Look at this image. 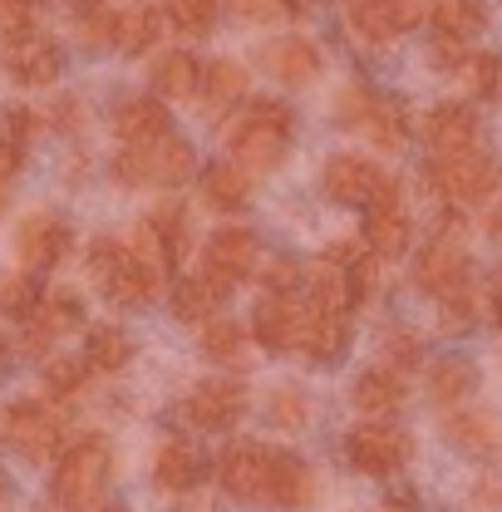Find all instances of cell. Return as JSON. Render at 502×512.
Segmentation results:
<instances>
[{
	"mask_svg": "<svg viewBox=\"0 0 502 512\" xmlns=\"http://www.w3.org/2000/svg\"><path fill=\"white\" fill-rule=\"evenodd\" d=\"M345 453L360 473H399L414 458V439L399 424H360L345 439Z\"/></svg>",
	"mask_w": 502,
	"mask_h": 512,
	"instance_id": "52a82bcc",
	"label": "cell"
},
{
	"mask_svg": "<svg viewBox=\"0 0 502 512\" xmlns=\"http://www.w3.org/2000/svg\"><path fill=\"white\" fill-rule=\"evenodd\" d=\"M473 389H478V365H473V360H463V355L434 360V370H429V399H434V404H458V399H468Z\"/></svg>",
	"mask_w": 502,
	"mask_h": 512,
	"instance_id": "4316f807",
	"label": "cell"
},
{
	"mask_svg": "<svg viewBox=\"0 0 502 512\" xmlns=\"http://www.w3.org/2000/svg\"><path fill=\"white\" fill-rule=\"evenodd\" d=\"M163 5H128L124 15L114 20V45L124 50V55H143L153 40H158V30H163Z\"/></svg>",
	"mask_w": 502,
	"mask_h": 512,
	"instance_id": "83f0119b",
	"label": "cell"
},
{
	"mask_svg": "<svg viewBox=\"0 0 502 512\" xmlns=\"http://www.w3.org/2000/svg\"><path fill=\"white\" fill-rule=\"evenodd\" d=\"M84 360L94 365V370H124L128 360H133V340H128V330L119 325H94L89 330V345H84Z\"/></svg>",
	"mask_w": 502,
	"mask_h": 512,
	"instance_id": "836d02e7",
	"label": "cell"
},
{
	"mask_svg": "<svg viewBox=\"0 0 502 512\" xmlns=\"http://www.w3.org/2000/svg\"><path fill=\"white\" fill-rule=\"evenodd\" d=\"M153 232L168 242V252H173V261H183V247H188V232H183V207L178 202H163V207H153Z\"/></svg>",
	"mask_w": 502,
	"mask_h": 512,
	"instance_id": "60d3db41",
	"label": "cell"
},
{
	"mask_svg": "<svg viewBox=\"0 0 502 512\" xmlns=\"http://www.w3.org/2000/svg\"><path fill=\"white\" fill-rule=\"evenodd\" d=\"M306 291H311V301L330 306V311H345V306H355L350 271H345V261H335V256H320L311 271H306Z\"/></svg>",
	"mask_w": 502,
	"mask_h": 512,
	"instance_id": "f546056e",
	"label": "cell"
},
{
	"mask_svg": "<svg viewBox=\"0 0 502 512\" xmlns=\"http://www.w3.org/2000/svg\"><path fill=\"white\" fill-rule=\"evenodd\" d=\"M256 261H261V247H256V237H251L247 227H222V232H212V237H207V252H202L207 276L222 281V286L247 281L251 271H256Z\"/></svg>",
	"mask_w": 502,
	"mask_h": 512,
	"instance_id": "7c38bea8",
	"label": "cell"
},
{
	"mask_svg": "<svg viewBox=\"0 0 502 512\" xmlns=\"http://www.w3.org/2000/svg\"><path fill=\"white\" fill-rule=\"evenodd\" d=\"M202 104L212 109V114H222V109H232L237 99H247V69L237 60H212L202 69Z\"/></svg>",
	"mask_w": 502,
	"mask_h": 512,
	"instance_id": "d4e9b609",
	"label": "cell"
},
{
	"mask_svg": "<svg viewBox=\"0 0 502 512\" xmlns=\"http://www.w3.org/2000/svg\"><path fill=\"white\" fill-rule=\"evenodd\" d=\"M448 439L458 448H468V453H478V458L502 453V429L493 414H453L448 419Z\"/></svg>",
	"mask_w": 502,
	"mask_h": 512,
	"instance_id": "1f68e13d",
	"label": "cell"
},
{
	"mask_svg": "<svg viewBox=\"0 0 502 512\" xmlns=\"http://www.w3.org/2000/svg\"><path fill=\"white\" fill-rule=\"evenodd\" d=\"M439 301H443V325H448V330L473 325V296H468V286L453 291V296H439Z\"/></svg>",
	"mask_w": 502,
	"mask_h": 512,
	"instance_id": "7bdbcfd3",
	"label": "cell"
},
{
	"mask_svg": "<svg viewBox=\"0 0 502 512\" xmlns=\"http://www.w3.org/2000/svg\"><path fill=\"white\" fill-rule=\"evenodd\" d=\"M40 301H45V296H40V286H35V271H20V276H5V281H0V311H5V316L30 320Z\"/></svg>",
	"mask_w": 502,
	"mask_h": 512,
	"instance_id": "f35d334b",
	"label": "cell"
},
{
	"mask_svg": "<svg viewBox=\"0 0 502 512\" xmlns=\"http://www.w3.org/2000/svg\"><path fill=\"white\" fill-rule=\"evenodd\" d=\"M458 79H463V89L473 99H493L502 89V60L498 55H468V60L458 64Z\"/></svg>",
	"mask_w": 502,
	"mask_h": 512,
	"instance_id": "74e56055",
	"label": "cell"
},
{
	"mask_svg": "<svg viewBox=\"0 0 502 512\" xmlns=\"http://www.w3.org/2000/svg\"><path fill=\"white\" fill-rule=\"evenodd\" d=\"M202 350H207V360H217V365H242V360H247V330H242L237 320H207Z\"/></svg>",
	"mask_w": 502,
	"mask_h": 512,
	"instance_id": "d590c367",
	"label": "cell"
},
{
	"mask_svg": "<svg viewBox=\"0 0 502 512\" xmlns=\"http://www.w3.org/2000/svg\"><path fill=\"white\" fill-rule=\"evenodd\" d=\"M202 197H207V207H217V212L247 207V197H251L247 168H242V163H212V168L202 173Z\"/></svg>",
	"mask_w": 502,
	"mask_h": 512,
	"instance_id": "484cf974",
	"label": "cell"
},
{
	"mask_svg": "<svg viewBox=\"0 0 502 512\" xmlns=\"http://www.w3.org/2000/svg\"><path fill=\"white\" fill-rule=\"evenodd\" d=\"M493 301H498V320H502V281H498V291H493Z\"/></svg>",
	"mask_w": 502,
	"mask_h": 512,
	"instance_id": "681fc988",
	"label": "cell"
},
{
	"mask_svg": "<svg viewBox=\"0 0 502 512\" xmlns=\"http://www.w3.org/2000/svg\"><path fill=\"white\" fill-rule=\"evenodd\" d=\"M256 340L266 350H296V330H301V301L291 291H266L251 311Z\"/></svg>",
	"mask_w": 502,
	"mask_h": 512,
	"instance_id": "e0dca14e",
	"label": "cell"
},
{
	"mask_svg": "<svg viewBox=\"0 0 502 512\" xmlns=\"http://www.w3.org/2000/svg\"><path fill=\"white\" fill-rule=\"evenodd\" d=\"M84 320V306H79V296L74 291H55V296H45L40 306H35V316H30V330H25V350L30 355H40L55 335L64 330H74Z\"/></svg>",
	"mask_w": 502,
	"mask_h": 512,
	"instance_id": "d6986e66",
	"label": "cell"
},
{
	"mask_svg": "<svg viewBox=\"0 0 502 512\" xmlns=\"http://www.w3.org/2000/svg\"><path fill=\"white\" fill-rule=\"evenodd\" d=\"M89 360H74V355H55L50 365H45V384L55 389V394H79L84 380H89Z\"/></svg>",
	"mask_w": 502,
	"mask_h": 512,
	"instance_id": "ab89813d",
	"label": "cell"
},
{
	"mask_svg": "<svg viewBox=\"0 0 502 512\" xmlns=\"http://www.w3.org/2000/svg\"><path fill=\"white\" fill-rule=\"evenodd\" d=\"M296 350L306 360H320L330 365L340 350H345V311H330L320 301H301V330H296Z\"/></svg>",
	"mask_w": 502,
	"mask_h": 512,
	"instance_id": "9a60e30c",
	"label": "cell"
},
{
	"mask_svg": "<svg viewBox=\"0 0 502 512\" xmlns=\"http://www.w3.org/2000/svg\"><path fill=\"white\" fill-rule=\"evenodd\" d=\"M345 109H350V119L365 128L379 148H389V153H394V148H404L409 128H404V109H399V104H389V99H360V94H345Z\"/></svg>",
	"mask_w": 502,
	"mask_h": 512,
	"instance_id": "44dd1931",
	"label": "cell"
},
{
	"mask_svg": "<svg viewBox=\"0 0 502 512\" xmlns=\"http://www.w3.org/2000/svg\"><path fill=\"white\" fill-rule=\"evenodd\" d=\"M429 15H434L439 35H458V40H473V35H483V25H488V15H483L478 0H434Z\"/></svg>",
	"mask_w": 502,
	"mask_h": 512,
	"instance_id": "e575fe53",
	"label": "cell"
},
{
	"mask_svg": "<svg viewBox=\"0 0 502 512\" xmlns=\"http://www.w3.org/2000/svg\"><path fill=\"white\" fill-rule=\"evenodd\" d=\"M202 89V64L183 55V50H168L153 60V94L158 99H192Z\"/></svg>",
	"mask_w": 502,
	"mask_h": 512,
	"instance_id": "cb8c5ba5",
	"label": "cell"
},
{
	"mask_svg": "<svg viewBox=\"0 0 502 512\" xmlns=\"http://www.w3.org/2000/svg\"><path fill=\"white\" fill-rule=\"evenodd\" d=\"M10 365V345H5V335H0V370Z\"/></svg>",
	"mask_w": 502,
	"mask_h": 512,
	"instance_id": "c3c4849f",
	"label": "cell"
},
{
	"mask_svg": "<svg viewBox=\"0 0 502 512\" xmlns=\"http://www.w3.org/2000/svg\"><path fill=\"white\" fill-rule=\"evenodd\" d=\"M498 163L488 153H453V158H439L434 168H424V183L439 192L443 202L453 207H473V202H488L498 192Z\"/></svg>",
	"mask_w": 502,
	"mask_h": 512,
	"instance_id": "5b68a950",
	"label": "cell"
},
{
	"mask_svg": "<svg viewBox=\"0 0 502 512\" xmlns=\"http://www.w3.org/2000/svg\"><path fill=\"white\" fill-rule=\"evenodd\" d=\"M276 419H281V424H296V419H301V399H296L291 389L276 394Z\"/></svg>",
	"mask_w": 502,
	"mask_h": 512,
	"instance_id": "7dc6e473",
	"label": "cell"
},
{
	"mask_svg": "<svg viewBox=\"0 0 502 512\" xmlns=\"http://www.w3.org/2000/svg\"><path fill=\"white\" fill-rule=\"evenodd\" d=\"M379 188H384V173L360 153H335L325 163V192L345 207H370Z\"/></svg>",
	"mask_w": 502,
	"mask_h": 512,
	"instance_id": "5bb4252c",
	"label": "cell"
},
{
	"mask_svg": "<svg viewBox=\"0 0 502 512\" xmlns=\"http://www.w3.org/2000/svg\"><path fill=\"white\" fill-rule=\"evenodd\" d=\"M153 478L163 483V488H173V493H183L192 488L197 478H202V458H197V448L192 444H163L158 448V458H153Z\"/></svg>",
	"mask_w": 502,
	"mask_h": 512,
	"instance_id": "d6a6232c",
	"label": "cell"
},
{
	"mask_svg": "<svg viewBox=\"0 0 502 512\" xmlns=\"http://www.w3.org/2000/svg\"><path fill=\"white\" fill-rule=\"evenodd\" d=\"M192 143L183 138H158V143H133L114 158V178L128 188H178L192 178Z\"/></svg>",
	"mask_w": 502,
	"mask_h": 512,
	"instance_id": "3957f363",
	"label": "cell"
},
{
	"mask_svg": "<svg viewBox=\"0 0 502 512\" xmlns=\"http://www.w3.org/2000/svg\"><path fill=\"white\" fill-rule=\"evenodd\" d=\"M227 148L242 168H276L291 148V114L281 104H251L242 119L227 128Z\"/></svg>",
	"mask_w": 502,
	"mask_h": 512,
	"instance_id": "7a4b0ae2",
	"label": "cell"
},
{
	"mask_svg": "<svg viewBox=\"0 0 502 512\" xmlns=\"http://www.w3.org/2000/svg\"><path fill=\"white\" fill-rule=\"evenodd\" d=\"M0 69H5L15 84H25V89H45V84L60 79L64 55L50 35H25V40H10V45L0 50Z\"/></svg>",
	"mask_w": 502,
	"mask_h": 512,
	"instance_id": "30bf717a",
	"label": "cell"
},
{
	"mask_svg": "<svg viewBox=\"0 0 502 512\" xmlns=\"http://www.w3.org/2000/svg\"><path fill=\"white\" fill-rule=\"evenodd\" d=\"M315 493L311 468L296 453H271V473H266V503L276 508H306Z\"/></svg>",
	"mask_w": 502,
	"mask_h": 512,
	"instance_id": "7402d4cb",
	"label": "cell"
},
{
	"mask_svg": "<svg viewBox=\"0 0 502 512\" xmlns=\"http://www.w3.org/2000/svg\"><path fill=\"white\" fill-rule=\"evenodd\" d=\"M0 434H5V444L20 448L25 458L45 463V458H55L64 444V419L50 404H40V399H15V404H5V414H0Z\"/></svg>",
	"mask_w": 502,
	"mask_h": 512,
	"instance_id": "8992f818",
	"label": "cell"
},
{
	"mask_svg": "<svg viewBox=\"0 0 502 512\" xmlns=\"http://www.w3.org/2000/svg\"><path fill=\"white\" fill-rule=\"evenodd\" d=\"M384 350H394V365H419V340L414 335H394V340H384Z\"/></svg>",
	"mask_w": 502,
	"mask_h": 512,
	"instance_id": "bcb514c9",
	"label": "cell"
},
{
	"mask_svg": "<svg viewBox=\"0 0 502 512\" xmlns=\"http://www.w3.org/2000/svg\"><path fill=\"white\" fill-rule=\"evenodd\" d=\"M94 512H119V508H94Z\"/></svg>",
	"mask_w": 502,
	"mask_h": 512,
	"instance_id": "f907efd6",
	"label": "cell"
},
{
	"mask_svg": "<svg viewBox=\"0 0 502 512\" xmlns=\"http://www.w3.org/2000/svg\"><path fill=\"white\" fill-rule=\"evenodd\" d=\"M261 60L266 69L281 79V84H311L315 69H320V55H315L311 40H301V35H286V40H271L266 50H261Z\"/></svg>",
	"mask_w": 502,
	"mask_h": 512,
	"instance_id": "603a6c76",
	"label": "cell"
},
{
	"mask_svg": "<svg viewBox=\"0 0 502 512\" xmlns=\"http://www.w3.org/2000/svg\"><path fill=\"white\" fill-rule=\"evenodd\" d=\"M429 60L439 64V69H458V64L468 60V45H463L458 35H434V45H429Z\"/></svg>",
	"mask_w": 502,
	"mask_h": 512,
	"instance_id": "ee69618b",
	"label": "cell"
},
{
	"mask_svg": "<svg viewBox=\"0 0 502 512\" xmlns=\"http://www.w3.org/2000/svg\"><path fill=\"white\" fill-rule=\"evenodd\" d=\"M365 242L375 256H404L409 252V212H404V192L394 178H384V188L370 202V217H365Z\"/></svg>",
	"mask_w": 502,
	"mask_h": 512,
	"instance_id": "8fae6325",
	"label": "cell"
},
{
	"mask_svg": "<svg viewBox=\"0 0 502 512\" xmlns=\"http://www.w3.org/2000/svg\"><path fill=\"white\" fill-rule=\"evenodd\" d=\"M242 409H247V384L237 380H207L183 399V419L197 429H227L242 419Z\"/></svg>",
	"mask_w": 502,
	"mask_h": 512,
	"instance_id": "4fadbf2b",
	"label": "cell"
},
{
	"mask_svg": "<svg viewBox=\"0 0 502 512\" xmlns=\"http://www.w3.org/2000/svg\"><path fill=\"white\" fill-rule=\"evenodd\" d=\"M266 473H271V453L261 444H227L222 458H217V483L227 498L237 503H266Z\"/></svg>",
	"mask_w": 502,
	"mask_h": 512,
	"instance_id": "ba28073f",
	"label": "cell"
},
{
	"mask_svg": "<svg viewBox=\"0 0 502 512\" xmlns=\"http://www.w3.org/2000/svg\"><path fill=\"white\" fill-rule=\"evenodd\" d=\"M15 252L25 261V271H50L64 252H69V227L50 212H35L20 222V237H15Z\"/></svg>",
	"mask_w": 502,
	"mask_h": 512,
	"instance_id": "2e32d148",
	"label": "cell"
},
{
	"mask_svg": "<svg viewBox=\"0 0 502 512\" xmlns=\"http://www.w3.org/2000/svg\"><path fill=\"white\" fill-rule=\"evenodd\" d=\"M109 468H114V448H109L104 434L74 439L60 453V463H55V483H50L55 503L64 512H94L104 488H109Z\"/></svg>",
	"mask_w": 502,
	"mask_h": 512,
	"instance_id": "6da1fadb",
	"label": "cell"
},
{
	"mask_svg": "<svg viewBox=\"0 0 502 512\" xmlns=\"http://www.w3.org/2000/svg\"><path fill=\"white\" fill-rule=\"evenodd\" d=\"M424 138L439 148L443 158L473 153V143H478V119H473L468 104H439V109L424 119Z\"/></svg>",
	"mask_w": 502,
	"mask_h": 512,
	"instance_id": "ffe728a7",
	"label": "cell"
},
{
	"mask_svg": "<svg viewBox=\"0 0 502 512\" xmlns=\"http://www.w3.org/2000/svg\"><path fill=\"white\" fill-rule=\"evenodd\" d=\"M89 276H94V286H99L114 306H143V301H153V291L163 286V281L133 256V247L109 242V237H99V242L89 247Z\"/></svg>",
	"mask_w": 502,
	"mask_h": 512,
	"instance_id": "277c9868",
	"label": "cell"
},
{
	"mask_svg": "<svg viewBox=\"0 0 502 512\" xmlns=\"http://www.w3.org/2000/svg\"><path fill=\"white\" fill-rule=\"evenodd\" d=\"M35 25V5L30 0H0V40H25Z\"/></svg>",
	"mask_w": 502,
	"mask_h": 512,
	"instance_id": "b9f144b4",
	"label": "cell"
},
{
	"mask_svg": "<svg viewBox=\"0 0 502 512\" xmlns=\"http://www.w3.org/2000/svg\"><path fill=\"white\" fill-rule=\"evenodd\" d=\"M399 404H404V384H399V375H389V370H370V375H360V380H355V409H360V414H370V419H389Z\"/></svg>",
	"mask_w": 502,
	"mask_h": 512,
	"instance_id": "4dcf8cb0",
	"label": "cell"
},
{
	"mask_svg": "<svg viewBox=\"0 0 502 512\" xmlns=\"http://www.w3.org/2000/svg\"><path fill=\"white\" fill-rule=\"evenodd\" d=\"M163 15L178 35L197 40V35H207L217 25V0H163Z\"/></svg>",
	"mask_w": 502,
	"mask_h": 512,
	"instance_id": "8d00e7d4",
	"label": "cell"
},
{
	"mask_svg": "<svg viewBox=\"0 0 502 512\" xmlns=\"http://www.w3.org/2000/svg\"><path fill=\"white\" fill-rule=\"evenodd\" d=\"M237 5V15H247V20H276L281 10H286V0H232Z\"/></svg>",
	"mask_w": 502,
	"mask_h": 512,
	"instance_id": "f6af8a7d",
	"label": "cell"
},
{
	"mask_svg": "<svg viewBox=\"0 0 502 512\" xmlns=\"http://www.w3.org/2000/svg\"><path fill=\"white\" fill-rule=\"evenodd\" d=\"M168 109H163V99H153V94H138V99H124L119 109H114V133L124 138L128 148L133 143H158V138H168Z\"/></svg>",
	"mask_w": 502,
	"mask_h": 512,
	"instance_id": "ac0fdd59",
	"label": "cell"
},
{
	"mask_svg": "<svg viewBox=\"0 0 502 512\" xmlns=\"http://www.w3.org/2000/svg\"><path fill=\"white\" fill-rule=\"evenodd\" d=\"M222 281H212L207 271L202 276H183L178 286H173V316L178 320H212L217 316V306H222Z\"/></svg>",
	"mask_w": 502,
	"mask_h": 512,
	"instance_id": "f1b7e54d",
	"label": "cell"
},
{
	"mask_svg": "<svg viewBox=\"0 0 502 512\" xmlns=\"http://www.w3.org/2000/svg\"><path fill=\"white\" fill-rule=\"evenodd\" d=\"M414 281L419 291H434V296H453L468 286V252H463V237L458 232H443L434 237L419 261H414Z\"/></svg>",
	"mask_w": 502,
	"mask_h": 512,
	"instance_id": "9c48e42d",
	"label": "cell"
}]
</instances>
